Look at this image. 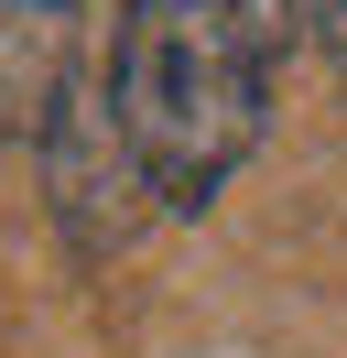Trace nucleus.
I'll return each instance as SVG.
<instances>
[{"label": "nucleus", "mask_w": 347, "mask_h": 358, "mask_svg": "<svg viewBox=\"0 0 347 358\" xmlns=\"http://www.w3.org/2000/svg\"><path fill=\"white\" fill-rule=\"evenodd\" d=\"M282 55H293V22L250 11V0H120L98 98H108V131L141 163L152 206L185 217L250 163Z\"/></svg>", "instance_id": "nucleus-1"}, {"label": "nucleus", "mask_w": 347, "mask_h": 358, "mask_svg": "<svg viewBox=\"0 0 347 358\" xmlns=\"http://www.w3.org/2000/svg\"><path fill=\"white\" fill-rule=\"evenodd\" d=\"M304 44H315L325 66L347 76V0H304Z\"/></svg>", "instance_id": "nucleus-2"}]
</instances>
